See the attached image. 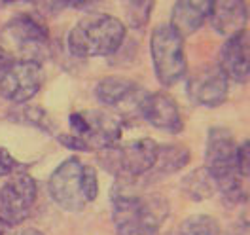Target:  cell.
<instances>
[{
    "label": "cell",
    "instance_id": "obj_1",
    "mask_svg": "<svg viewBox=\"0 0 250 235\" xmlns=\"http://www.w3.org/2000/svg\"><path fill=\"white\" fill-rule=\"evenodd\" d=\"M237 148L233 133L224 127H214L208 131L205 148V171L208 172L214 190H218L229 203H243L247 192L243 178L237 171Z\"/></svg>",
    "mask_w": 250,
    "mask_h": 235
},
{
    "label": "cell",
    "instance_id": "obj_2",
    "mask_svg": "<svg viewBox=\"0 0 250 235\" xmlns=\"http://www.w3.org/2000/svg\"><path fill=\"white\" fill-rule=\"evenodd\" d=\"M125 25L108 14H87L68 32V49L74 57H108L125 40Z\"/></svg>",
    "mask_w": 250,
    "mask_h": 235
},
{
    "label": "cell",
    "instance_id": "obj_3",
    "mask_svg": "<svg viewBox=\"0 0 250 235\" xmlns=\"http://www.w3.org/2000/svg\"><path fill=\"white\" fill-rule=\"evenodd\" d=\"M169 205L159 195L118 192L112 195V222L120 235H159Z\"/></svg>",
    "mask_w": 250,
    "mask_h": 235
},
{
    "label": "cell",
    "instance_id": "obj_4",
    "mask_svg": "<svg viewBox=\"0 0 250 235\" xmlns=\"http://www.w3.org/2000/svg\"><path fill=\"white\" fill-rule=\"evenodd\" d=\"M47 190L51 199L61 209L80 213L95 201L99 193L97 171L78 157H68L51 172Z\"/></svg>",
    "mask_w": 250,
    "mask_h": 235
},
{
    "label": "cell",
    "instance_id": "obj_5",
    "mask_svg": "<svg viewBox=\"0 0 250 235\" xmlns=\"http://www.w3.org/2000/svg\"><path fill=\"white\" fill-rule=\"evenodd\" d=\"M0 49L12 61L40 64L49 55V38L44 23L27 14L14 17L0 31Z\"/></svg>",
    "mask_w": 250,
    "mask_h": 235
},
{
    "label": "cell",
    "instance_id": "obj_6",
    "mask_svg": "<svg viewBox=\"0 0 250 235\" xmlns=\"http://www.w3.org/2000/svg\"><path fill=\"white\" fill-rule=\"evenodd\" d=\"M150 55L159 84L171 87L186 76L184 38L169 23H159L150 34Z\"/></svg>",
    "mask_w": 250,
    "mask_h": 235
},
{
    "label": "cell",
    "instance_id": "obj_7",
    "mask_svg": "<svg viewBox=\"0 0 250 235\" xmlns=\"http://www.w3.org/2000/svg\"><path fill=\"white\" fill-rule=\"evenodd\" d=\"M159 144L152 139L114 144L112 148L101 150V163L104 169L122 180H133L150 172L156 165Z\"/></svg>",
    "mask_w": 250,
    "mask_h": 235
},
{
    "label": "cell",
    "instance_id": "obj_8",
    "mask_svg": "<svg viewBox=\"0 0 250 235\" xmlns=\"http://www.w3.org/2000/svg\"><path fill=\"white\" fill-rule=\"evenodd\" d=\"M72 135L85 144L87 150H106L118 144L122 135L120 116L108 110H83L68 118Z\"/></svg>",
    "mask_w": 250,
    "mask_h": 235
},
{
    "label": "cell",
    "instance_id": "obj_9",
    "mask_svg": "<svg viewBox=\"0 0 250 235\" xmlns=\"http://www.w3.org/2000/svg\"><path fill=\"white\" fill-rule=\"evenodd\" d=\"M36 182L27 172H16L0 190V220L6 226H19L29 218L36 201Z\"/></svg>",
    "mask_w": 250,
    "mask_h": 235
},
{
    "label": "cell",
    "instance_id": "obj_10",
    "mask_svg": "<svg viewBox=\"0 0 250 235\" xmlns=\"http://www.w3.org/2000/svg\"><path fill=\"white\" fill-rule=\"evenodd\" d=\"M42 87V64L14 61L0 78V95L14 103L25 105Z\"/></svg>",
    "mask_w": 250,
    "mask_h": 235
},
{
    "label": "cell",
    "instance_id": "obj_11",
    "mask_svg": "<svg viewBox=\"0 0 250 235\" xmlns=\"http://www.w3.org/2000/svg\"><path fill=\"white\" fill-rule=\"evenodd\" d=\"M228 89H229V80L226 78L218 64L203 66L195 70L188 80L189 99L205 108H216L224 105V101L228 99Z\"/></svg>",
    "mask_w": 250,
    "mask_h": 235
},
{
    "label": "cell",
    "instance_id": "obj_12",
    "mask_svg": "<svg viewBox=\"0 0 250 235\" xmlns=\"http://www.w3.org/2000/svg\"><path fill=\"white\" fill-rule=\"evenodd\" d=\"M139 114L159 131L178 135L184 129L182 122V114L176 105V101L165 91H154V93H146L142 99Z\"/></svg>",
    "mask_w": 250,
    "mask_h": 235
},
{
    "label": "cell",
    "instance_id": "obj_13",
    "mask_svg": "<svg viewBox=\"0 0 250 235\" xmlns=\"http://www.w3.org/2000/svg\"><path fill=\"white\" fill-rule=\"evenodd\" d=\"M95 97L101 105L108 108L139 112L142 99L146 97V91L141 85H137L133 80L122 78V76H108L95 85Z\"/></svg>",
    "mask_w": 250,
    "mask_h": 235
},
{
    "label": "cell",
    "instance_id": "obj_14",
    "mask_svg": "<svg viewBox=\"0 0 250 235\" xmlns=\"http://www.w3.org/2000/svg\"><path fill=\"white\" fill-rule=\"evenodd\" d=\"M218 66L226 78L235 84H247L250 80V44L247 34H239L224 42L220 49Z\"/></svg>",
    "mask_w": 250,
    "mask_h": 235
},
{
    "label": "cell",
    "instance_id": "obj_15",
    "mask_svg": "<svg viewBox=\"0 0 250 235\" xmlns=\"http://www.w3.org/2000/svg\"><path fill=\"white\" fill-rule=\"evenodd\" d=\"M210 27L226 40L243 34L249 23V8L241 0H220L212 2L210 8Z\"/></svg>",
    "mask_w": 250,
    "mask_h": 235
},
{
    "label": "cell",
    "instance_id": "obj_16",
    "mask_svg": "<svg viewBox=\"0 0 250 235\" xmlns=\"http://www.w3.org/2000/svg\"><path fill=\"white\" fill-rule=\"evenodd\" d=\"M210 8H212V2H208V0H182V2H176L172 6L169 25L182 38H186V36L201 29V25L210 16Z\"/></svg>",
    "mask_w": 250,
    "mask_h": 235
},
{
    "label": "cell",
    "instance_id": "obj_17",
    "mask_svg": "<svg viewBox=\"0 0 250 235\" xmlns=\"http://www.w3.org/2000/svg\"><path fill=\"white\" fill-rule=\"evenodd\" d=\"M189 163V150L182 144H163L157 150L156 165L152 171L159 174H172L184 169Z\"/></svg>",
    "mask_w": 250,
    "mask_h": 235
},
{
    "label": "cell",
    "instance_id": "obj_18",
    "mask_svg": "<svg viewBox=\"0 0 250 235\" xmlns=\"http://www.w3.org/2000/svg\"><path fill=\"white\" fill-rule=\"evenodd\" d=\"M182 186H184V192L191 199H197L201 201L205 197H208L212 192H214V184L208 176V172L203 169H197V171L189 172L186 178L182 180Z\"/></svg>",
    "mask_w": 250,
    "mask_h": 235
},
{
    "label": "cell",
    "instance_id": "obj_19",
    "mask_svg": "<svg viewBox=\"0 0 250 235\" xmlns=\"http://www.w3.org/2000/svg\"><path fill=\"white\" fill-rule=\"evenodd\" d=\"M178 235H220V226L212 216L193 214L180 224Z\"/></svg>",
    "mask_w": 250,
    "mask_h": 235
},
{
    "label": "cell",
    "instance_id": "obj_20",
    "mask_svg": "<svg viewBox=\"0 0 250 235\" xmlns=\"http://www.w3.org/2000/svg\"><path fill=\"white\" fill-rule=\"evenodd\" d=\"M154 8V4H146V2H139V4H129L127 10H129V19L135 27H142L148 19H150V10Z\"/></svg>",
    "mask_w": 250,
    "mask_h": 235
},
{
    "label": "cell",
    "instance_id": "obj_21",
    "mask_svg": "<svg viewBox=\"0 0 250 235\" xmlns=\"http://www.w3.org/2000/svg\"><path fill=\"white\" fill-rule=\"evenodd\" d=\"M237 171L241 178L250 180V141H245L237 148Z\"/></svg>",
    "mask_w": 250,
    "mask_h": 235
},
{
    "label": "cell",
    "instance_id": "obj_22",
    "mask_svg": "<svg viewBox=\"0 0 250 235\" xmlns=\"http://www.w3.org/2000/svg\"><path fill=\"white\" fill-rule=\"evenodd\" d=\"M19 169V163H17L14 157L8 154L6 148H0V178L6 176V174H12Z\"/></svg>",
    "mask_w": 250,
    "mask_h": 235
},
{
    "label": "cell",
    "instance_id": "obj_23",
    "mask_svg": "<svg viewBox=\"0 0 250 235\" xmlns=\"http://www.w3.org/2000/svg\"><path fill=\"white\" fill-rule=\"evenodd\" d=\"M59 141L66 146V148H70V150H78V152H87V148H85V144L80 141L78 137H74V135H59Z\"/></svg>",
    "mask_w": 250,
    "mask_h": 235
},
{
    "label": "cell",
    "instance_id": "obj_24",
    "mask_svg": "<svg viewBox=\"0 0 250 235\" xmlns=\"http://www.w3.org/2000/svg\"><path fill=\"white\" fill-rule=\"evenodd\" d=\"M12 63H14V61H12V59H10V57H8V55H6V53L0 49V78L4 76V72L10 68V64H12Z\"/></svg>",
    "mask_w": 250,
    "mask_h": 235
},
{
    "label": "cell",
    "instance_id": "obj_25",
    "mask_svg": "<svg viewBox=\"0 0 250 235\" xmlns=\"http://www.w3.org/2000/svg\"><path fill=\"white\" fill-rule=\"evenodd\" d=\"M231 235H250V224H239V226H235Z\"/></svg>",
    "mask_w": 250,
    "mask_h": 235
},
{
    "label": "cell",
    "instance_id": "obj_26",
    "mask_svg": "<svg viewBox=\"0 0 250 235\" xmlns=\"http://www.w3.org/2000/svg\"><path fill=\"white\" fill-rule=\"evenodd\" d=\"M21 235H44L42 232H38V230H27V232H23Z\"/></svg>",
    "mask_w": 250,
    "mask_h": 235
},
{
    "label": "cell",
    "instance_id": "obj_27",
    "mask_svg": "<svg viewBox=\"0 0 250 235\" xmlns=\"http://www.w3.org/2000/svg\"><path fill=\"white\" fill-rule=\"evenodd\" d=\"M6 228H8V226H6V224H4L2 220H0V235H4V232H6Z\"/></svg>",
    "mask_w": 250,
    "mask_h": 235
}]
</instances>
